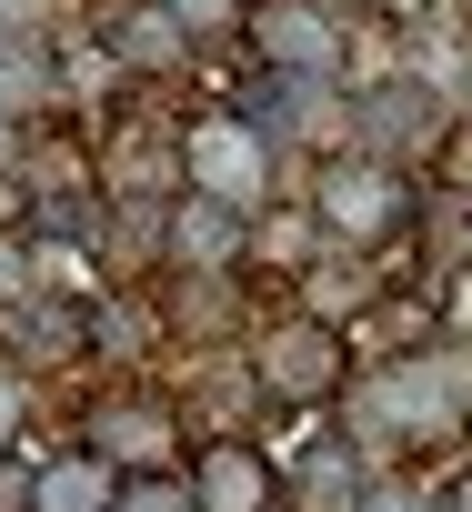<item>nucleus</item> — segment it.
<instances>
[{
	"mask_svg": "<svg viewBox=\"0 0 472 512\" xmlns=\"http://www.w3.org/2000/svg\"><path fill=\"white\" fill-rule=\"evenodd\" d=\"M31 512H121V472L81 442H51L31 472Z\"/></svg>",
	"mask_w": 472,
	"mask_h": 512,
	"instance_id": "9b49d317",
	"label": "nucleus"
},
{
	"mask_svg": "<svg viewBox=\"0 0 472 512\" xmlns=\"http://www.w3.org/2000/svg\"><path fill=\"white\" fill-rule=\"evenodd\" d=\"M181 191L262 221L272 201H292V161L272 151V131L242 101H201V111H181Z\"/></svg>",
	"mask_w": 472,
	"mask_h": 512,
	"instance_id": "7ed1b4c3",
	"label": "nucleus"
},
{
	"mask_svg": "<svg viewBox=\"0 0 472 512\" xmlns=\"http://www.w3.org/2000/svg\"><path fill=\"white\" fill-rule=\"evenodd\" d=\"M272 462H282V512H352L362 482H372V462L342 442V422H332V432H302V442L272 452Z\"/></svg>",
	"mask_w": 472,
	"mask_h": 512,
	"instance_id": "9d476101",
	"label": "nucleus"
},
{
	"mask_svg": "<svg viewBox=\"0 0 472 512\" xmlns=\"http://www.w3.org/2000/svg\"><path fill=\"white\" fill-rule=\"evenodd\" d=\"M71 442L81 452H101L121 482H141V472H181L191 462V422H181V402H171V382H81V402H71Z\"/></svg>",
	"mask_w": 472,
	"mask_h": 512,
	"instance_id": "423d86ee",
	"label": "nucleus"
},
{
	"mask_svg": "<svg viewBox=\"0 0 472 512\" xmlns=\"http://www.w3.org/2000/svg\"><path fill=\"white\" fill-rule=\"evenodd\" d=\"M242 362H252L262 402H282V412H312V422H322V412L352 392V372H362L352 332H342V322H322V312H302V302H282V312H252V332H242Z\"/></svg>",
	"mask_w": 472,
	"mask_h": 512,
	"instance_id": "20e7f679",
	"label": "nucleus"
},
{
	"mask_svg": "<svg viewBox=\"0 0 472 512\" xmlns=\"http://www.w3.org/2000/svg\"><path fill=\"white\" fill-rule=\"evenodd\" d=\"M0 31H71V0H0Z\"/></svg>",
	"mask_w": 472,
	"mask_h": 512,
	"instance_id": "6ab92c4d",
	"label": "nucleus"
},
{
	"mask_svg": "<svg viewBox=\"0 0 472 512\" xmlns=\"http://www.w3.org/2000/svg\"><path fill=\"white\" fill-rule=\"evenodd\" d=\"M462 452H472V352H462Z\"/></svg>",
	"mask_w": 472,
	"mask_h": 512,
	"instance_id": "412c9836",
	"label": "nucleus"
},
{
	"mask_svg": "<svg viewBox=\"0 0 472 512\" xmlns=\"http://www.w3.org/2000/svg\"><path fill=\"white\" fill-rule=\"evenodd\" d=\"M242 11H252V0H242Z\"/></svg>",
	"mask_w": 472,
	"mask_h": 512,
	"instance_id": "5701e85b",
	"label": "nucleus"
},
{
	"mask_svg": "<svg viewBox=\"0 0 472 512\" xmlns=\"http://www.w3.org/2000/svg\"><path fill=\"white\" fill-rule=\"evenodd\" d=\"M31 141H41V121H11V111H0V191H21V171H31Z\"/></svg>",
	"mask_w": 472,
	"mask_h": 512,
	"instance_id": "f3484780",
	"label": "nucleus"
},
{
	"mask_svg": "<svg viewBox=\"0 0 472 512\" xmlns=\"http://www.w3.org/2000/svg\"><path fill=\"white\" fill-rule=\"evenodd\" d=\"M121 512H191V482L181 472H141V482H121Z\"/></svg>",
	"mask_w": 472,
	"mask_h": 512,
	"instance_id": "4468645a",
	"label": "nucleus"
},
{
	"mask_svg": "<svg viewBox=\"0 0 472 512\" xmlns=\"http://www.w3.org/2000/svg\"><path fill=\"white\" fill-rule=\"evenodd\" d=\"M342 442L372 462V472H412V482H442L452 452H462V352L432 342V352H382L352 372V392L332 402Z\"/></svg>",
	"mask_w": 472,
	"mask_h": 512,
	"instance_id": "f257e3e1",
	"label": "nucleus"
},
{
	"mask_svg": "<svg viewBox=\"0 0 472 512\" xmlns=\"http://www.w3.org/2000/svg\"><path fill=\"white\" fill-rule=\"evenodd\" d=\"M191 41H242V0H161Z\"/></svg>",
	"mask_w": 472,
	"mask_h": 512,
	"instance_id": "ddd939ff",
	"label": "nucleus"
},
{
	"mask_svg": "<svg viewBox=\"0 0 472 512\" xmlns=\"http://www.w3.org/2000/svg\"><path fill=\"white\" fill-rule=\"evenodd\" d=\"M242 251H252V211H221L201 191H171L161 201V272H242Z\"/></svg>",
	"mask_w": 472,
	"mask_h": 512,
	"instance_id": "1a4fd4ad",
	"label": "nucleus"
},
{
	"mask_svg": "<svg viewBox=\"0 0 472 512\" xmlns=\"http://www.w3.org/2000/svg\"><path fill=\"white\" fill-rule=\"evenodd\" d=\"M452 101L412 71V61H382V71H362L352 91H342V151H372V161H402V171H442V151H452Z\"/></svg>",
	"mask_w": 472,
	"mask_h": 512,
	"instance_id": "39448f33",
	"label": "nucleus"
},
{
	"mask_svg": "<svg viewBox=\"0 0 472 512\" xmlns=\"http://www.w3.org/2000/svg\"><path fill=\"white\" fill-rule=\"evenodd\" d=\"M31 442V372L0 362V452H21Z\"/></svg>",
	"mask_w": 472,
	"mask_h": 512,
	"instance_id": "2eb2a0df",
	"label": "nucleus"
},
{
	"mask_svg": "<svg viewBox=\"0 0 472 512\" xmlns=\"http://www.w3.org/2000/svg\"><path fill=\"white\" fill-rule=\"evenodd\" d=\"M242 71H272V81H362L352 11H342V0H252V11H242Z\"/></svg>",
	"mask_w": 472,
	"mask_h": 512,
	"instance_id": "0eeeda50",
	"label": "nucleus"
},
{
	"mask_svg": "<svg viewBox=\"0 0 472 512\" xmlns=\"http://www.w3.org/2000/svg\"><path fill=\"white\" fill-rule=\"evenodd\" d=\"M432 492H442V512H472V452H462V462H452Z\"/></svg>",
	"mask_w": 472,
	"mask_h": 512,
	"instance_id": "aec40b11",
	"label": "nucleus"
},
{
	"mask_svg": "<svg viewBox=\"0 0 472 512\" xmlns=\"http://www.w3.org/2000/svg\"><path fill=\"white\" fill-rule=\"evenodd\" d=\"M0 221H21V191H0Z\"/></svg>",
	"mask_w": 472,
	"mask_h": 512,
	"instance_id": "4be33fe9",
	"label": "nucleus"
},
{
	"mask_svg": "<svg viewBox=\"0 0 472 512\" xmlns=\"http://www.w3.org/2000/svg\"><path fill=\"white\" fill-rule=\"evenodd\" d=\"M342 11H352V21H372V31H422L442 0H342Z\"/></svg>",
	"mask_w": 472,
	"mask_h": 512,
	"instance_id": "dca6fc26",
	"label": "nucleus"
},
{
	"mask_svg": "<svg viewBox=\"0 0 472 512\" xmlns=\"http://www.w3.org/2000/svg\"><path fill=\"white\" fill-rule=\"evenodd\" d=\"M31 472H41V442L0 452V512H31Z\"/></svg>",
	"mask_w": 472,
	"mask_h": 512,
	"instance_id": "a211bd4d",
	"label": "nucleus"
},
{
	"mask_svg": "<svg viewBox=\"0 0 472 512\" xmlns=\"http://www.w3.org/2000/svg\"><path fill=\"white\" fill-rule=\"evenodd\" d=\"M352 512H442V492H432V482H412V472H372Z\"/></svg>",
	"mask_w": 472,
	"mask_h": 512,
	"instance_id": "f8f14e48",
	"label": "nucleus"
},
{
	"mask_svg": "<svg viewBox=\"0 0 472 512\" xmlns=\"http://www.w3.org/2000/svg\"><path fill=\"white\" fill-rule=\"evenodd\" d=\"M181 482H191V512H282V462H272V442H252V432L191 442Z\"/></svg>",
	"mask_w": 472,
	"mask_h": 512,
	"instance_id": "6e6552de",
	"label": "nucleus"
},
{
	"mask_svg": "<svg viewBox=\"0 0 472 512\" xmlns=\"http://www.w3.org/2000/svg\"><path fill=\"white\" fill-rule=\"evenodd\" d=\"M292 201L312 211V231L332 251H352V262H392V251H412V231H422L432 181L402 171V161H372V151H322V161L292 171Z\"/></svg>",
	"mask_w": 472,
	"mask_h": 512,
	"instance_id": "f03ea898",
	"label": "nucleus"
}]
</instances>
